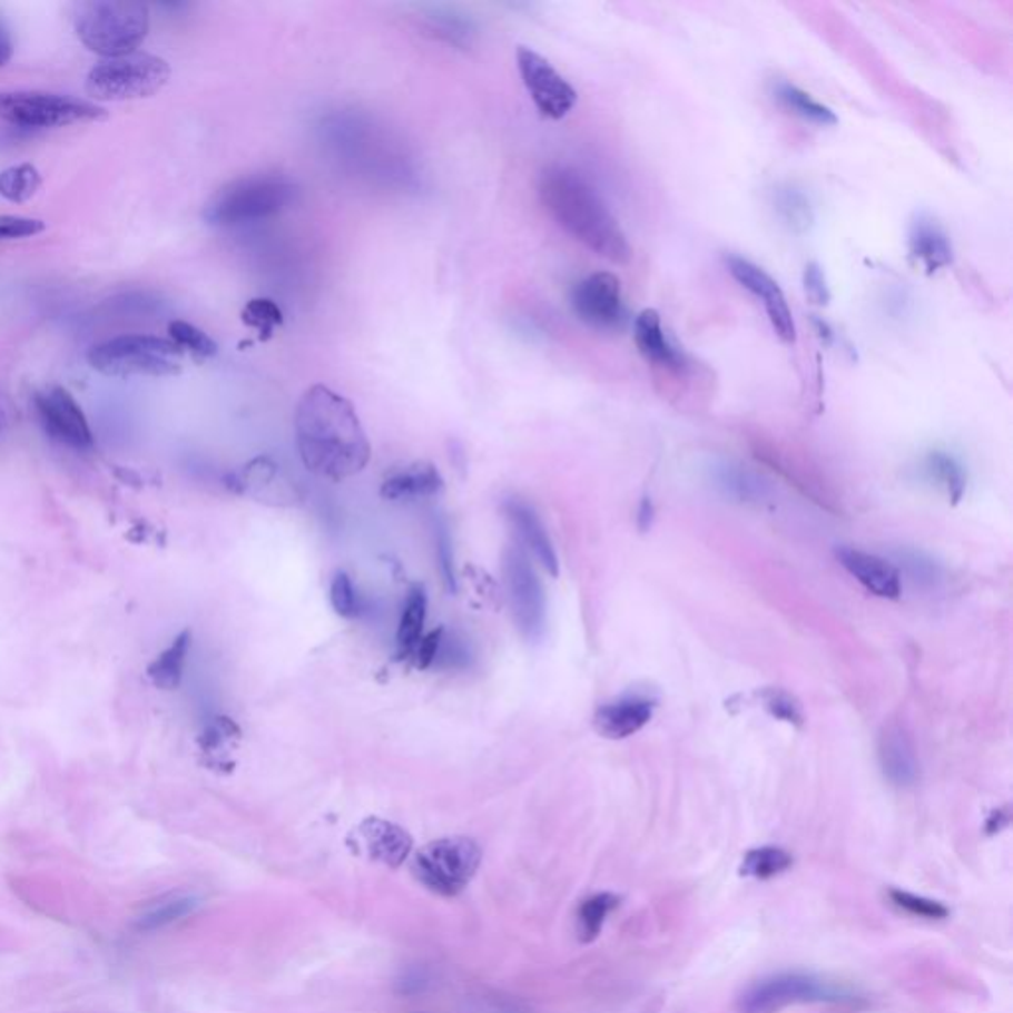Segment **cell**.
I'll use <instances>...</instances> for the list:
<instances>
[{
    "label": "cell",
    "mask_w": 1013,
    "mask_h": 1013,
    "mask_svg": "<svg viewBox=\"0 0 1013 1013\" xmlns=\"http://www.w3.org/2000/svg\"><path fill=\"white\" fill-rule=\"evenodd\" d=\"M294 426L303 465L321 480L355 478L371 460V442L355 406L325 384L303 392Z\"/></svg>",
    "instance_id": "obj_1"
},
{
    "label": "cell",
    "mask_w": 1013,
    "mask_h": 1013,
    "mask_svg": "<svg viewBox=\"0 0 1013 1013\" xmlns=\"http://www.w3.org/2000/svg\"><path fill=\"white\" fill-rule=\"evenodd\" d=\"M539 195L547 213L574 240L612 264H630L631 246L626 232L602 196L577 170L549 167L542 173Z\"/></svg>",
    "instance_id": "obj_2"
},
{
    "label": "cell",
    "mask_w": 1013,
    "mask_h": 1013,
    "mask_svg": "<svg viewBox=\"0 0 1013 1013\" xmlns=\"http://www.w3.org/2000/svg\"><path fill=\"white\" fill-rule=\"evenodd\" d=\"M76 35L106 60L137 52L149 32V7L131 0H88L73 7Z\"/></svg>",
    "instance_id": "obj_3"
},
{
    "label": "cell",
    "mask_w": 1013,
    "mask_h": 1013,
    "mask_svg": "<svg viewBox=\"0 0 1013 1013\" xmlns=\"http://www.w3.org/2000/svg\"><path fill=\"white\" fill-rule=\"evenodd\" d=\"M295 195L294 183L279 175L236 178L208 200L205 220L214 226L258 223L285 210Z\"/></svg>",
    "instance_id": "obj_4"
},
{
    "label": "cell",
    "mask_w": 1013,
    "mask_h": 1013,
    "mask_svg": "<svg viewBox=\"0 0 1013 1013\" xmlns=\"http://www.w3.org/2000/svg\"><path fill=\"white\" fill-rule=\"evenodd\" d=\"M183 351L170 338L121 335L89 348L88 363L106 376H175L183 371Z\"/></svg>",
    "instance_id": "obj_5"
},
{
    "label": "cell",
    "mask_w": 1013,
    "mask_h": 1013,
    "mask_svg": "<svg viewBox=\"0 0 1013 1013\" xmlns=\"http://www.w3.org/2000/svg\"><path fill=\"white\" fill-rule=\"evenodd\" d=\"M859 1002L852 990L832 984L816 974L780 972L756 980L738 996V1013H780L790 1005H854Z\"/></svg>",
    "instance_id": "obj_6"
},
{
    "label": "cell",
    "mask_w": 1013,
    "mask_h": 1013,
    "mask_svg": "<svg viewBox=\"0 0 1013 1013\" xmlns=\"http://www.w3.org/2000/svg\"><path fill=\"white\" fill-rule=\"evenodd\" d=\"M170 80L167 60L153 53L134 52L111 58L91 68L86 91L96 101H134L153 98Z\"/></svg>",
    "instance_id": "obj_7"
},
{
    "label": "cell",
    "mask_w": 1013,
    "mask_h": 1013,
    "mask_svg": "<svg viewBox=\"0 0 1013 1013\" xmlns=\"http://www.w3.org/2000/svg\"><path fill=\"white\" fill-rule=\"evenodd\" d=\"M104 107L46 91H0V119L20 129H50L106 119Z\"/></svg>",
    "instance_id": "obj_8"
},
{
    "label": "cell",
    "mask_w": 1013,
    "mask_h": 1013,
    "mask_svg": "<svg viewBox=\"0 0 1013 1013\" xmlns=\"http://www.w3.org/2000/svg\"><path fill=\"white\" fill-rule=\"evenodd\" d=\"M481 863L480 845L470 837H444L424 845L412 859L416 879L444 897L468 887Z\"/></svg>",
    "instance_id": "obj_9"
},
{
    "label": "cell",
    "mask_w": 1013,
    "mask_h": 1013,
    "mask_svg": "<svg viewBox=\"0 0 1013 1013\" xmlns=\"http://www.w3.org/2000/svg\"><path fill=\"white\" fill-rule=\"evenodd\" d=\"M506 598L517 628L529 640L541 638L547 622V600L541 580L523 547H509L503 554Z\"/></svg>",
    "instance_id": "obj_10"
},
{
    "label": "cell",
    "mask_w": 1013,
    "mask_h": 1013,
    "mask_svg": "<svg viewBox=\"0 0 1013 1013\" xmlns=\"http://www.w3.org/2000/svg\"><path fill=\"white\" fill-rule=\"evenodd\" d=\"M517 68L524 88L542 117L559 121L574 109L578 101L577 89L572 88L541 53L527 46H519Z\"/></svg>",
    "instance_id": "obj_11"
},
{
    "label": "cell",
    "mask_w": 1013,
    "mask_h": 1013,
    "mask_svg": "<svg viewBox=\"0 0 1013 1013\" xmlns=\"http://www.w3.org/2000/svg\"><path fill=\"white\" fill-rule=\"evenodd\" d=\"M570 302L578 319L594 330H616L626 317L622 284L610 272H596L578 282Z\"/></svg>",
    "instance_id": "obj_12"
},
{
    "label": "cell",
    "mask_w": 1013,
    "mask_h": 1013,
    "mask_svg": "<svg viewBox=\"0 0 1013 1013\" xmlns=\"http://www.w3.org/2000/svg\"><path fill=\"white\" fill-rule=\"evenodd\" d=\"M727 267H729L730 276L735 277L738 284L755 295L756 299H763L766 317L770 321L776 337L786 345H794L796 343V323H794L788 299L778 282L770 274H766L763 267L756 266L750 259L740 258V256H729Z\"/></svg>",
    "instance_id": "obj_13"
},
{
    "label": "cell",
    "mask_w": 1013,
    "mask_h": 1013,
    "mask_svg": "<svg viewBox=\"0 0 1013 1013\" xmlns=\"http://www.w3.org/2000/svg\"><path fill=\"white\" fill-rule=\"evenodd\" d=\"M36 410L46 432L73 450H89L94 434L80 404L62 386H52L36 396Z\"/></svg>",
    "instance_id": "obj_14"
},
{
    "label": "cell",
    "mask_w": 1013,
    "mask_h": 1013,
    "mask_svg": "<svg viewBox=\"0 0 1013 1013\" xmlns=\"http://www.w3.org/2000/svg\"><path fill=\"white\" fill-rule=\"evenodd\" d=\"M633 341L649 365L666 373H683L685 358L679 348L667 338L661 315L656 309H643L633 323Z\"/></svg>",
    "instance_id": "obj_15"
},
{
    "label": "cell",
    "mask_w": 1013,
    "mask_h": 1013,
    "mask_svg": "<svg viewBox=\"0 0 1013 1013\" xmlns=\"http://www.w3.org/2000/svg\"><path fill=\"white\" fill-rule=\"evenodd\" d=\"M837 560L872 594L891 600L901 596V574L887 560L847 547L837 549Z\"/></svg>",
    "instance_id": "obj_16"
},
{
    "label": "cell",
    "mask_w": 1013,
    "mask_h": 1013,
    "mask_svg": "<svg viewBox=\"0 0 1013 1013\" xmlns=\"http://www.w3.org/2000/svg\"><path fill=\"white\" fill-rule=\"evenodd\" d=\"M653 701L641 695H628L602 705L594 715V727L602 737L620 740L640 732L653 715Z\"/></svg>",
    "instance_id": "obj_17"
},
{
    "label": "cell",
    "mask_w": 1013,
    "mask_h": 1013,
    "mask_svg": "<svg viewBox=\"0 0 1013 1013\" xmlns=\"http://www.w3.org/2000/svg\"><path fill=\"white\" fill-rule=\"evenodd\" d=\"M356 836L361 837V844L365 845L366 854L374 862L389 867H401L412 852L409 832L386 819L366 818L356 829Z\"/></svg>",
    "instance_id": "obj_18"
},
{
    "label": "cell",
    "mask_w": 1013,
    "mask_h": 1013,
    "mask_svg": "<svg viewBox=\"0 0 1013 1013\" xmlns=\"http://www.w3.org/2000/svg\"><path fill=\"white\" fill-rule=\"evenodd\" d=\"M879 763L885 778L898 788H907L918 780L915 745L897 725H891L881 735Z\"/></svg>",
    "instance_id": "obj_19"
},
{
    "label": "cell",
    "mask_w": 1013,
    "mask_h": 1013,
    "mask_svg": "<svg viewBox=\"0 0 1013 1013\" xmlns=\"http://www.w3.org/2000/svg\"><path fill=\"white\" fill-rule=\"evenodd\" d=\"M505 513L509 521L515 527L519 539L524 544V549L533 552L534 559L552 577L559 574V559L552 547L549 533L544 529L539 515L534 513L533 506L527 505L519 499H509L505 503Z\"/></svg>",
    "instance_id": "obj_20"
},
{
    "label": "cell",
    "mask_w": 1013,
    "mask_h": 1013,
    "mask_svg": "<svg viewBox=\"0 0 1013 1013\" xmlns=\"http://www.w3.org/2000/svg\"><path fill=\"white\" fill-rule=\"evenodd\" d=\"M908 249L916 264L934 274L952 264V246L946 232L928 216H918L908 234Z\"/></svg>",
    "instance_id": "obj_21"
},
{
    "label": "cell",
    "mask_w": 1013,
    "mask_h": 1013,
    "mask_svg": "<svg viewBox=\"0 0 1013 1013\" xmlns=\"http://www.w3.org/2000/svg\"><path fill=\"white\" fill-rule=\"evenodd\" d=\"M444 490V478L437 472L436 465L427 462H416L392 473L383 481L381 495L389 501L402 499L434 498Z\"/></svg>",
    "instance_id": "obj_22"
},
{
    "label": "cell",
    "mask_w": 1013,
    "mask_h": 1013,
    "mask_svg": "<svg viewBox=\"0 0 1013 1013\" xmlns=\"http://www.w3.org/2000/svg\"><path fill=\"white\" fill-rule=\"evenodd\" d=\"M717 490L740 503H756L768 495V483L738 463H717L711 470Z\"/></svg>",
    "instance_id": "obj_23"
},
{
    "label": "cell",
    "mask_w": 1013,
    "mask_h": 1013,
    "mask_svg": "<svg viewBox=\"0 0 1013 1013\" xmlns=\"http://www.w3.org/2000/svg\"><path fill=\"white\" fill-rule=\"evenodd\" d=\"M427 596L424 587H414L406 596L402 606L401 623L396 630V651L399 658L409 659L410 653L424 638V623H426Z\"/></svg>",
    "instance_id": "obj_24"
},
{
    "label": "cell",
    "mask_w": 1013,
    "mask_h": 1013,
    "mask_svg": "<svg viewBox=\"0 0 1013 1013\" xmlns=\"http://www.w3.org/2000/svg\"><path fill=\"white\" fill-rule=\"evenodd\" d=\"M188 649H190V631L178 633L169 648L160 653L159 658L149 666V677L153 683L160 689H177L183 679L185 663H187Z\"/></svg>",
    "instance_id": "obj_25"
},
{
    "label": "cell",
    "mask_w": 1013,
    "mask_h": 1013,
    "mask_svg": "<svg viewBox=\"0 0 1013 1013\" xmlns=\"http://www.w3.org/2000/svg\"><path fill=\"white\" fill-rule=\"evenodd\" d=\"M277 473L279 472H277L276 463L267 460V458H258V460H254L242 470L236 485L244 493H252L259 501L276 499V503H282V499H287V495L277 490Z\"/></svg>",
    "instance_id": "obj_26"
},
{
    "label": "cell",
    "mask_w": 1013,
    "mask_h": 1013,
    "mask_svg": "<svg viewBox=\"0 0 1013 1013\" xmlns=\"http://www.w3.org/2000/svg\"><path fill=\"white\" fill-rule=\"evenodd\" d=\"M791 865H794V859H791V855L786 849L774 847V845H765V847L750 849L745 855L742 865H740V875L760 881L774 879V877L788 872Z\"/></svg>",
    "instance_id": "obj_27"
},
{
    "label": "cell",
    "mask_w": 1013,
    "mask_h": 1013,
    "mask_svg": "<svg viewBox=\"0 0 1013 1013\" xmlns=\"http://www.w3.org/2000/svg\"><path fill=\"white\" fill-rule=\"evenodd\" d=\"M196 907H198V898L190 897V895H175V897L165 898L157 905L147 908L139 916L137 926L145 933L159 931V928L173 925V923H177V921L185 918L190 913H195Z\"/></svg>",
    "instance_id": "obj_28"
},
{
    "label": "cell",
    "mask_w": 1013,
    "mask_h": 1013,
    "mask_svg": "<svg viewBox=\"0 0 1013 1013\" xmlns=\"http://www.w3.org/2000/svg\"><path fill=\"white\" fill-rule=\"evenodd\" d=\"M42 177L30 163H20L0 173V196L14 205L28 203L38 193Z\"/></svg>",
    "instance_id": "obj_29"
},
{
    "label": "cell",
    "mask_w": 1013,
    "mask_h": 1013,
    "mask_svg": "<svg viewBox=\"0 0 1013 1013\" xmlns=\"http://www.w3.org/2000/svg\"><path fill=\"white\" fill-rule=\"evenodd\" d=\"M776 96L783 101L784 106L791 109L796 116L804 117L808 119L812 124L818 125H836L837 117L829 107L819 104L818 99L812 98L808 91L804 89L796 88L791 86L788 81H783L778 83L776 88Z\"/></svg>",
    "instance_id": "obj_30"
},
{
    "label": "cell",
    "mask_w": 1013,
    "mask_h": 1013,
    "mask_svg": "<svg viewBox=\"0 0 1013 1013\" xmlns=\"http://www.w3.org/2000/svg\"><path fill=\"white\" fill-rule=\"evenodd\" d=\"M620 905V897L612 893H598L594 897L587 898L578 908V934L582 943H592L602 931L606 916Z\"/></svg>",
    "instance_id": "obj_31"
},
{
    "label": "cell",
    "mask_w": 1013,
    "mask_h": 1013,
    "mask_svg": "<svg viewBox=\"0 0 1013 1013\" xmlns=\"http://www.w3.org/2000/svg\"><path fill=\"white\" fill-rule=\"evenodd\" d=\"M242 321L244 325L258 331L259 343H266L274 337V331L284 325V313L277 307L276 302L267 297H256L242 309Z\"/></svg>",
    "instance_id": "obj_32"
},
{
    "label": "cell",
    "mask_w": 1013,
    "mask_h": 1013,
    "mask_svg": "<svg viewBox=\"0 0 1013 1013\" xmlns=\"http://www.w3.org/2000/svg\"><path fill=\"white\" fill-rule=\"evenodd\" d=\"M169 337L183 353L187 351L198 361H205V358H210V356L218 353L216 341L205 331L198 330L193 323H188V321H173L169 325Z\"/></svg>",
    "instance_id": "obj_33"
},
{
    "label": "cell",
    "mask_w": 1013,
    "mask_h": 1013,
    "mask_svg": "<svg viewBox=\"0 0 1013 1013\" xmlns=\"http://www.w3.org/2000/svg\"><path fill=\"white\" fill-rule=\"evenodd\" d=\"M926 470L933 475V480L938 481L944 490L948 491V495L954 501H958L962 498L964 488H966V478H964L961 465L954 462L951 455L934 452V454L928 455Z\"/></svg>",
    "instance_id": "obj_34"
},
{
    "label": "cell",
    "mask_w": 1013,
    "mask_h": 1013,
    "mask_svg": "<svg viewBox=\"0 0 1013 1013\" xmlns=\"http://www.w3.org/2000/svg\"><path fill=\"white\" fill-rule=\"evenodd\" d=\"M889 898L895 907L905 911L908 915L921 916V918H928V921H944V918L951 916V908L943 905V903L933 901V898L921 897V895L908 893V891L891 889Z\"/></svg>",
    "instance_id": "obj_35"
},
{
    "label": "cell",
    "mask_w": 1013,
    "mask_h": 1013,
    "mask_svg": "<svg viewBox=\"0 0 1013 1013\" xmlns=\"http://www.w3.org/2000/svg\"><path fill=\"white\" fill-rule=\"evenodd\" d=\"M331 606L333 610L347 620H355L363 612V602L361 596L356 592L353 580L345 572H337L331 580L330 590Z\"/></svg>",
    "instance_id": "obj_36"
},
{
    "label": "cell",
    "mask_w": 1013,
    "mask_h": 1013,
    "mask_svg": "<svg viewBox=\"0 0 1013 1013\" xmlns=\"http://www.w3.org/2000/svg\"><path fill=\"white\" fill-rule=\"evenodd\" d=\"M240 729L228 717H218L203 735V747L210 755H228L240 742Z\"/></svg>",
    "instance_id": "obj_37"
},
{
    "label": "cell",
    "mask_w": 1013,
    "mask_h": 1013,
    "mask_svg": "<svg viewBox=\"0 0 1013 1013\" xmlns=\"http://www.w3.org/2000/svg\"><path fill=\"white\" fill-rule=\"evenodd\" d=\"M776 208L778 213L783 214L784 220L790 224V228L794 230H806L814 216H812V210H809L808 200L796 193L794 188H788L778 195V200H776Z\"/></svg>",
    "instance_id": "obj_38"
},
{
    "label": "cell",
    "mask_w": 1013,
    "mask_h": 1013,
    "mask_svg": "<svg viewBox=\"0 0 1013 1013\" xmlns=\"http://www.w3.org/2000/svg\"><path fill=\"white\" fill-rule=\"evenodd\" d=\"M46 230V224L24 216H0V242L32 238Z\"/></svg>",
    "instance_id": "obj_39"
},
{
    "label": "cell",
    "mask_w": 1013,
    "mask_h": 1013,
    "mask_svg": "<svg viewBox=\"0 0 1013 1013\" xmlns=\"http://www.w3.org/2000/svg\"><path fill=\"white\" fill-rule=\"evenodd\" d=\"M903 564L907 567L911 578L918 584H934L941 578V569L933 560L926 559L921 552H905Z\"/></svg>",
    "instance_id": "obj_40"
},
{
    "label": "cell",
    "mask_w": 1013,
    "mask_h": 1013,
    "mask_svg": "<svg viewBox=\"0 0 1013 1013\" xmlns=\"http://www.w3.org/2000/svg\"><path fill=\"white\" fill-rule=\"evenodd\" d=\"M437 560H440V570L444 577L445 587L450 592H455L454 557H452V539L448 534L445 527H437L436 537Z\"/></svg>",
    "instance_id": "obj_41"
},
{
    "label": "cell",
    "mask_w": 1013,
    "mask_h": 1013,
    "mask_svg": "<svg viewBox=\"0 0 1013 1013\" xmlns=\"http://www.w3.org/2000/svg\"><path fill=\"white\" fill-rule=\"evenodd\" d=\"M442 631L444 630L432 631V633H427V636H424V638L420 640L419 646L414 648V651L410 653L409 658L410 661L414 663V667L427 669V667L434 666L437 648H440V640H442Z\"/></svg>",
    "instance_id": "obj_42"
},
{
    "label": "cell",
    "mask_w": 1013,
    "mask_h": 1013,
    "mask_svg": "<svg viewBox=\"0 0 1013 1013\" xmlns=\"http://www.w3.org/2000/svg\"><path fill=\"white\" fill-rule=\"evenodd\" d=\"M804 285H806V294L814 299V303H824L829 302V292H827L826 277H824V272L818 264H809L804 272Z\"/></svg>",
    "instance_id": "obj_43"
},
{
    "label": "cell",
    "mask_w": 1013,
    "mask_h": 1013,
    "mask_svg": "<svg viewBox=\"0 0 1013 1013\" xmlns=\"http://www.w3.org/2000/svg\"><path fill=\"white\" fill-rule=\"evenodd\" d=\"M766 707L773 711V715L780 717L784 720H790V722H800L801 715L798 705L791 701V697H788L786 694H780V691H773L766 697Z\"/></svg>",
    "instance_id": "obj_44"
},
{
    "label": "cell",
    "mask_w": 1013,
    "mask_h": 1013,
    "mask_svg": "<svg viewBox=\"0 0 1013 1013\" xmlns=\"http://www.w3.org/2000/svg\"><path fill=\"white\" fill-rule=\"evenodd\" d=\"M12 52H14V45H12V35H10V28L4 18L0 14V66L9 62L12 58Z\"/></svg>",
    "instance_id": "obj_45"
},
{
    "label": "cell",
    "mask_w": 1013,
    "mask_h": 1013,
    "mask_svg": "<svg viewBox=\"0 0 1013 1013\" xmlns=\"http://www.w3.org/2000/svg\"><path fill=\"white\" fill-rule=\"evenodd\" d=\"M401 984L404 994H412V992L422 990V986L426 984V976H424V974H419V972H409Z\"/></svg>",
    "instance_id": "obj_46"
},
{
    "label": "cell",
    "mask_w": 1013,
    "mask_h": 1013,
    "mask_svg": "<svg viewBox=\"0 0 1013 1013\" xmlns=\"http://www.w3.org/2000/svg\"><path fill=\"white\" fill-rule=\"evenodd\" d=\"M2 422H4V416H2V410H0V430H2Z\"/></svg>",
    "instance_id": "obj_47"
}]
</instances>
